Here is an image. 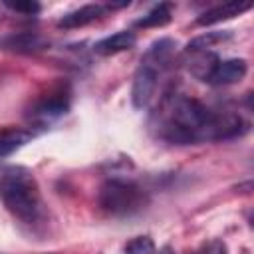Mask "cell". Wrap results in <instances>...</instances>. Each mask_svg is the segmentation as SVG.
Listing matches in <instances>:
<instances>
[{
    "mask_svg": "<svg viewBox=\"0 0 254 254\" xmlns=\"http://www.w3.org/2000/svg\"><path fill=\"white\" fill-rule=\"evenodd\" d=\"M246 129L248 125L240 115L230 111H212L198 99L185 95L167 97L157 123L159 137L177 145L232 139L242 135Z\"/></svg>",
    "mask_w": 254,
    "mask_h": 254,
    "instance_id": "1",
    "label": "cell"
},
{
    "mask_svg": "<svg viewBox=\"0 0 254 254\" xmlns=\"http://www.w3.org/2000/svg\"><path fill=\"white\" fill-rule=\"evenodd\" d=\"M0 198L4 206L22 222H36L44 212L40 187L30 169L8 165L0 173Z\"/></svg>",
    "mask_w": 254,
    "mask_h": 254,
    "instance_id": "2",
    "label": "cell"
},
{
    "mask_svg": "<svg viewBox=\"0 0 254 254\" xmlns=\"http://www.w3.org/2000/svg\"><path fill=\"white\" fill-rule=\"evenodd\" d=\"M175 52H177V42L173 38H159L143 54L141 64L133 75V87H131V101L137 109H145L153 101L159 87V77L173 64Z\"/></svg>",
    "mask_w": 254,
    "mask_h": 254,
    "instance_id": "3",
    "label": "cell"
},
{
    "mask_svg": "<svg viewBox=\"0 0 254 254\" xmlns=\"http://www.w3.org/2000/svg\"><path fill=\"white\" fill-rule=\"evenodd\" d=\"M99 206L115 216H129L141 210L147 202L143 189L133 181L123 179H109L101 185L97 194Z\"/></svg>",
    "mask_w": 254,
    "mask_h": 254,
    "instance_id": "4",
    "label": "cell"
},
{
    "mask_svg": "<svg viewBox=\"0 0 254 254\" xmlns=\"http://www.w3.org/2000/svg\"><path fill=\"white\" fill-rule=\"evenodd\" d=\"M129 2H119V4H85V6H79L67 14H64L60 20H58V28H64V30H73V28H81V26H87L95 20H99L109 8H121V6H127Z\"/></svg>",
    "mask_w": 254,
    "mask_h": 254,
    "instance_id": "5",
    "label": "cell"
},
{
    "mask_svg": "<svg viewBox=\"0 0 254 254\" xmlns=\"http://www.w3.org/2000/svg\"><path fill=\"white\" fill-rule=\"evenodd\" d=\"M48 38L38 32H12L0 36V50L14 54H38L48 48Z\"/></svg>",
    "mask_w": 254,
    "mask_h": 254,
    "instance_id": "6",
    "label": "cell"
},
{
    "mask_svg": "<svg viewBox=\"0 0 254 254\" xmlns=\"http://www.w3.org/2000/svg\"><path fill=\"white\" fill-rule=\"evenodd\" d=\"M250 8H252V2H250V0H230V2H222V4L212 6V8H208L206 12H202V14L196 18V24H198V26H212V24L230 20V18H234V16H240L242 12H246V10H250Z\"/></svg>",
    "mask_w": 254,
    "mask_h": 254,
    "instance_id": "7",
    "label": "cell"
},
{
    "mask_svg": "<svg viewBox=\"0 0 254 254\" xmlns=\"http://www.w3.org/2000/svg\"><path fill=\"white\" fill-rule=\"evenodd\" d=\"M220 58L216 54H212L210 50H200V52H187V60H185V67L187 71L200 79V81H206L210 79L214 67L218 65Z\"/></svg>",
    "mask_w": 254,
    "mask_h": 254,
    "instance_id": "8",
    "label": "cell"
},
{
    "mask_svg": "<svg viewBox=\"0 0 254 254\" xmlns=\"http://www.w3.org/2000/svg\"><path fill=\"white\" fill-rule=\"evenodd\" d=\"M248 71V64L242 58H230V60H220L218 65L214 67L208 83L212 85H230L240 81Z\"/></svg>",
    "mask_w": 254,
    "mask_h": 254,
    "instance_id": "9",
    "label": "cell"
},
{
    "mask_svg": "<svg viewBox=\"0 0 254 254\" xmlns=\"http://www.w3.org/2000/svg\"><path fill=\"white\" fill-rule=\"evenodd\" d=\"M137 42V36L135 32L131 30H121V32H115L99 42L93 44V52L99 54V56H113V54H119V52H125V50H131Z\"/></svg>",
    "mask_w": 254,
    "mask_h": 254,
    "instance_id": "10",
    "label": "cell"
},
{
    "mask_svg": "<svg viewBox=\"0 0 254 254\" xmlns=\"http://www.w3.org/2000/svg\"><path fill=\"white\" fill-rule=\"evenodd\" d=\"M67 105H69V103H67V95L60 91V93H54V95H50V97H46V99H40V101L32 107L30 115H32L34 119L52 121V119L64 115V113L67 111Z\"/></svg>",
    "mask_w": 254,
    "mask_h": 254,
    "instance_id": "11",
    "label": "cell"
},
{
    "mask_svg": "<svg viewBox=\"0 0 254 254\" xmlns=\"http://www.w3.org/2000/svg\"><path fill=\"white\" fill-rule=\"evenodd\" d=\"M30 139H34V131L24 127H4L0 129V159L10 157L20 147H24Z\"/></svg>",
    "mask_w": 254,
    "mask_h": 254,
    "instance_id": "12",
    "label": "cell"
},
{
    "mask_svg": "<svg viewBox=\"0 0 254 254\" xmlns=\"http://www.w3.org/2000/svg\"><path fill=\"white\" fill-rule=\"evenodd\" d=\"M171 18H173V6L169 2H161L153 6L143 18L135 20V28H159L169 24Z\"/></svg>",
    "mask_w": 254,
    "mask_h": 254,
    "instance_id": "13",
    "label": "cell"
},
{
    "mask_svg": "<svg viewBox=\"0 0 254 254\" xmlns=\"http://www.w3.org/2000/svg\"><path fill=\"white\" fill-rule=\"evenodd\" d=\"M230 38V32L224 30V32H206V34H200L196 38H192L189 44H187V52H200V50H210L212 46L220 44V42H226Z\"/></svg>",
    "mask_w": 254,
    "mask_h": 254,
    "instance_id": "14",
    "label": "cell"
},
{
    "mask_svg": "<svg viewBox=\"0 0 254 254\" xmlns=\"http://www.w3.org/2000/svg\"><path fill=\"white\" fill-rule=\"evenodd\" d=\"M123 252L125 254H155V242L151 236H135L125 244Z\"/></svg>",
    "mask_w": 254,
    "mask_h": 254,
    "instance_id": "15",
    "label": "cell"
},
{
    "mask_svg": "<svg viewBox=\"0 0 254 254\" xmlns=\"http://www.w3.org/2000/svg\"><path fill=\"white\" fill-rule=\"evenodd\" d=\"M6 8L14 10V12H20V14H26V16H34L42 10V6L34 0H24V2H4Z\"/></svg>",
    "mask_w": 254,
    "mask_h": 254,
    "instance_id": "16",
    "label": "cell"
},
{
    "mask_svg": "<svg viewBox=\"0 0 254 254\" xmlns=\"http://www.w3.org/2000/svg\"><path fill=\"white\" fill-rule=\"evenodd\" d=\"M196 254H228V252H226V246H224V242L214 238V240H210V242L202 244V248H200Z\"/></svg>",
    "mask_w": 254,
    "mask_h": 254,
    "instance_id": "17",
    "label": "cell"
},
{
    "mask_svg": "<svg viewBox=\"0 0 254 254\" xmlns=\"http://www.w3.org/2000/svg\"><path fill=\"white\" fill-rule=\"evenodd\" d=\"M159 254H175V252H173V250H171V248H163V250H161V252H159Z\"/></svg>",
    "mask_w": 254,
    "mask_h": 254,
    "instance_id": "18",
    "label": "cell"
}]
</instances>
